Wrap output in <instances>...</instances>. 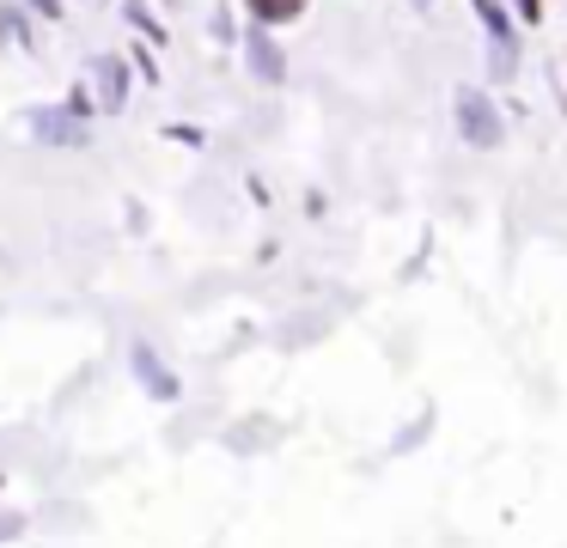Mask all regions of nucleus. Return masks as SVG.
Here are the masks:
<instances>
[{
    "mask_svg": "<svg viewBox=\"0 0 567 548\" xmlns=\"http://www.w3.org/2000/svg\"><path fill=\"white\" fill-rule=\"evenodd\" d=\"M299 7H306V0H250V12H257V19H293Z\"/></svg>",
    "mask_w": 567,
    "mask_h": 548,
    "instance_id": "obj_1",
    "label": "nucleus"
}]
</instances>
